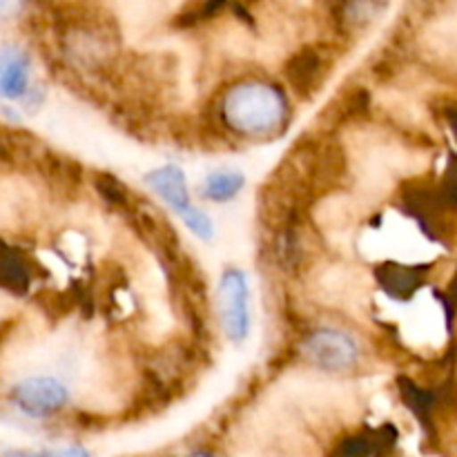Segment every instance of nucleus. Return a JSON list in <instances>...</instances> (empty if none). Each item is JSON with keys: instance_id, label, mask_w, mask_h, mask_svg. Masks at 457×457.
Returning <instances> with one entry per match:
<instances>
[{"instance_id": "obj_1", "label": "nucleus", "mask_w": 457, "mask_h": 457, "mask_svg": "<svg viewBox=\"0 0 457 457\" xmlns=\"http://www.w3.org/2000/svg\"><path fill=\"white\" fill-rule=\"evenodd\" d=\"M223 119L245 137L277 132L286 119V98L266 83H241L223 101Z\"/></svg>"}, {"instance_id": "obj_12", "label": "nucleus", "mask_w": 457, "mask_h": 457, "mask_svg": "<svg viewBox=\"0 0 457 457\" xmlns=\"http://www.w3.org/2000/svg\"><path fill=\"white\" fill-rule=\"evenodd\" d=\"M192 457H212V455H208V453H196V455H192Z\"/></svg>"}, {"instance_id": "obj_5", "label": "nucleus", "mask_w": 457, "mask_h": 457, "mask_svg": "<svg viewBox=\"0 0 457 457\" xmlns=\"http://www.w3.org/2000/svg\"><path fill=\"white\" fill-rule=\"evenodd\" d=\"M145 183L156 196H161L179 214L187 212L192 208L186 174L177 165H163V168L152 170V172L145 174Z\"/></svg>"}, {"instance_id": "obj_8", "label": "nucleus", "mask_w": 457, "mask_h": 457, "mask_svg": "<svg viewBox=\"0 0 457 457\" xmlns=\"http://www.w3.org/2000/svg\"><path fill=\"white\" fill-rule=\"evenodd\" d=\"M244 183L245 179L241 172H235V170H217V172H212L205 179L204 195L205 199L223 204V201L235 199L241 192V187H244Z\"/></svg>"}, {"instance_id": "obj_11", "label": "nucleus", "mask_w": 457, "mask_h": 457, "mask_svg": "<svg viewBox=\"0 0 457 457\" xmlns=\"http://www.w3.org/2000/svg\"><path fill=\"white\" fill-rule=\"evenodd\" d=\"M52 457H89V453L85 449H80V446H71V449L58 451V453H54Z\"/></svg>"}, {"instance_id": "obj_10", "label": "nucleus", "mask_w": 457, "mask_h": 457, "mask_svg": "<svg viewBox=\"0 0 457 457\" xmlns=\"http://www.w3.org/2000/svg\"><path fill=\"white\" fill-rule=\"evenodd\" d=\"M181 219H183V223H186L187 230H190L195 237H199V239H204V241L212 239L214 223L205 212H201V210H196V208H190L187 212L181 214Z\"/></svg>"}, {"instance_id": "obj_4", "label": "nucleus", "mask_w": 457, "mask_h": 457, "mask_svg": "<svg viewBox=\"0 0 457 457\" xmlns=\"http://www.w3.org/2000/svg\"><path fill=\"white\" fill-rule=\"evenodd\" d=\"M13 400L25 413L43 418L58 413L67 404V388L54 378H34L13 391Z\"/></svg>"}, {"instance_id": "obj_2", "label": "nucleus", "mask_w": 457, "mask_h": 457, "mask_svg": "<svg viewBox=\"0 0 457 457\" xmlns=\"http://www.w3.org/2000/svg\"><path fill=\"white\" fill-rule=\"evenodd\" d=\"M299 351L311 364H315L321 370H328V373L351 370L360 357L355 339L348 333L335 328L315 330L311 337H306Z\"/></svg>"}, {"instance_id": "obj_6", "label": "nucleus", "mask_w": 457, "mask_h": 457, "mask_svg": "<svg viewBox=\"0 0 457 457\" xmlns=\"http://www.w3.org/2000/svg\"><path fill=\"white\" fill-rule=\"evenodd\" d=\"M29 80V61L18 49L0 52V96H21Z\"/></svg>"}, {"instance_id": "obj_9", "label": "nucleus", "mask_w": 457, "mask_h": 457, "mask_svg": "<svg viewBox=\"0 0 457 457\" xmlns=\"http://www.w3.org/2000/svg\"><path fill=\"white\" fill-rule=\"evenodd\" d=\"M364 286L366 284L355 272L342 270V268L326 272L321 277V290L333 299H357L364 293Z\"/></svg>"}, {"instance_id": "obj_3", "label": "nucleus", "mask_w": 457, "mask_h": 457, "mask_svg": "<svg viewBox=\"0 0 457 457\" xmlns=\"http://www.w3.org/2000/svg\"><path fill=\"white\" fill-rule=\"evenodd\" d=\"M219 317L228 339L241 344L248 337V279L241 270H228L219 284Z\"/></svg>"}, {"instance_id": "obj_7", "label": "nucleus", "mask_w": 457, "mask_h": 457, "mask_svg": "<svg viewBox=\"0 0 457 457\" xmlns=\"http://www.w3.org/2000/svg\"><path fill=\"white\" fill-rule=\"evenodd\" d=\"M355 205L346 196H330V199L321 201L317 208V223L326 232H344L355 223Z\"/></svg>"}]
</instances>
